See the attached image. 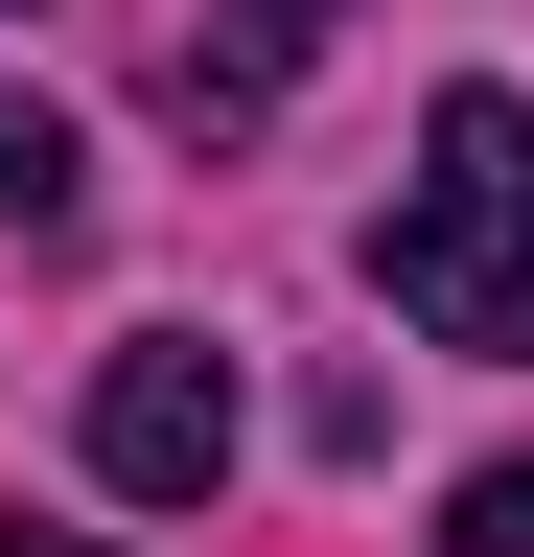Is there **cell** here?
Returning <instances> with one entry per match:
<instances>
[{
	"instance_id": "6da1fadb",
	"label": "cell",
	"mask_w": 534,
	"mask_h": 557,
	"mask_svg": "<svg viewBox=\"0 0 534 557\" xmlns=\"http://www.w3.org/2000/svg\"><path fill=\"white\" fill-rule=\"evenodd\" d=\"M372 278H395L419 348H488V372L534 348V94H442V116H419Z\"/></svg>"
},
{
	"instance_id": "7a4b0ae2",
	"label": "cell",
	"mask_w": 534,
	"mask_h": 557,
	"mask_svg": "<svg viewBox=\"0 0 534 557\" xmlns=\"http://www.w3.org/2000/svg\"><path fill=\"white\" fill-rule=\"evenodd\" d=\"M94 487L210 511V487H233V348H116V372H94Z\"/></svg>"
},
{
	"instance_id": "3957f363",
	"label": "cell",
	"mask_w": 534,
	"mask_h": 557,
	"mask_svg": "<svg viewBox=\"0 0 534 557\" xmlns=\"http://www.w3.org/2000/svg\"><path fill=\"white\" fill-rule=\"evenodd\" d=\"M302 47H325V0H233V24H210V47L163 70V116H186V139H256V116H280V70H302Z\"/></svg>"
},
{
	"instance_id": "277c9868",
	"label": "cell",
	"mask_w": 534,
	"mask_h": 557,
	"mask_svg": "<svg viewBox=\"0 0 534 557\" xmlns=\"http://www.w3.org/2000/svg\"><path fill=\"white\" fill-rule=\"evenodd\" d=\"M47 209H71V116H47V94H0V233H47Z\"/></svg>"
},
{
	"instance_id": "5b68a950",
	"label": "cell",
	"mask_w": 534,
	"mask_h": 557,
	"mask_svg": "<svg viewBox=\"0 0 534 557\" xmlns=\"http://www.w3.org/2000/svg\"><path fill=\"white\" fill-rule=\"evenodd\" d=\"M442 557H534V465H464V511H442Z\"/></svg>"
},
{
	"instance_id": "8992f818",
	"label": "cell",
	"mask_w": 534,
	"mask_h": 557,
	"mask_svg": "<svg viewBox=\"0 0 534 557\" xmlns=\"http://www.w3.org/2000/svg\"><path fill=\"white\" fill-rule=\"evenodd\" d=\"M0 557H71V534H0Z\"/></svg>"
}]
</instances>
